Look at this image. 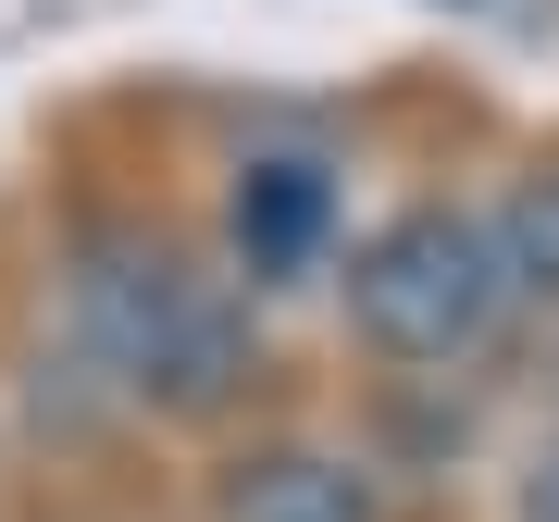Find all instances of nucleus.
Segmentation results:
<instances>
[{"mask_svg":"<svg viewBox=\"0 0 559 522\" xmlns=\"http://www.w3.org/2000/svg\"><path fill=\"white\" fill-rule=\"evenodd\" d=\"M522 522H559V436L522 461Z\"/></svg>","mask_w":559,"mask_h":522,"instance_id":"nucleus-6","label":"nucleus"},{"mask_svg":"<svg viewBox=\"0 0 559 522\" xmlns=\"http://www.w3.org/2000/svg\"><path fill=\"white\" fill-rule=\"evenodd\" d=\"M510 299L522 286H510L498 224L460 212V200H411L399 224H373V237L348 249V323L385 348V361H411V373L473 361Z\"/></svg>","mask_w":559,"mask_h":522,"instance_id":"nucleus-2","label":"nucleus"},{"mask_svg":"<svg viewBox=\"0 0 559 522\" xmlns=\"http://www.w3.org/2000/svg\"><path fill=\"white\" fill-rule=\"evenodd\" d=\"M224 522H385L373 473L323 461V448H261V461L224 473Z\"/></svg>","mask_w":559,"mask_h":522,"instance_id":"nucleus-3","label":"nucleus"},{"mask_svg":"<svg viewBox=\"0 0 559 522\" xmlns=\"http://www.w3.org/2000/svg\"><path fill=\"white\" fill-rule=\"evenodd\" d=\"M323 224H336L323 162H249L237 175V261L249 274H299V261L323 249Z\"/></svg>","mask_w":559,"mask_h":522,"instance_id":"nucleus-4","label":"nucleus"},{"mask_svg":"<svg viewBox=\"0 0 559 522\" xmlns=\"http://www.w3.org/2000/svg\"><path fill=\"white\" fill-rule=\"evenodd\" d=\"M62 348L112 385L124 411L162 423H212L249 399L261 373V323L237 286L187 274L162 237H87L75 274H62Z\"/></svg>","mask_w":559,"mask_h":522,"instance_id":"nucleus-1","label":"nucleus"},{"mask_svg":"<svg viewBox=\"0 0 559 522\" xmlns=\"http://www.w3.org/2000/svg\"><path fill=\"white\" fill-rule=\"evenodd\" d=\"M498 249H510V286H522V299L559 311V162H535V175L498 200Z\"/></svg>","mask_w":559,"mask_h":522,"instance_id":"nucleus-5","label":"nucleus"}]
</instances>
